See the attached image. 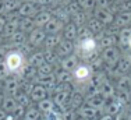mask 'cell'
I'll return each mask as SVG.
<instances>
[{"label":"cell","instance_id":"obj_16","mask_svg":"<svg viewBox=\"0 0 131 120\" xmlns=\"http://www.w3.org/2000/svg\"><path fill=\"white\" fill-rule=\"evenodd\" d=\"M121 109H123V105L118 102L116 98H113V99H110V102H106L103 113L113 117V116H117L118 113H121Z\"/></svg>","mask_w":131,"mask_h":120},{"label":"cell","instance_id":"obj_59","mask_svg":"<svg viewBox=\"0 0 131 120\" xmlns=\"http://www.w3.org/2000/svg\"><path fill=\"white\" fill-rule=\"evenodd\" d=\"M127 49L131 52V36H130V39H128V43H127Z\"/></svg>","mask_w":131,"mask_h":120},{"label":"cell","instance_id":"obj_49","mask_svg":"<svg viewBox=\"0 0 131 120\" xmlns=\"http://www.w3.org/2000/svg\"><path fill=\"white\" fill-rule=\"evenodd\" d=\"M8 77H10V74H8L7 68H6V64H4V62H0V81H4V80H7Z\"/></svg>","mask_w":131,"mask_h":120},{"label":"cell","instance_id":"obj_9","mask_svg":"<svg viewBox=\"0 0 131 120\" xmlns=\"http://www.w3.org/2000/svg\"><path fill=\"white\" fill-rule=\"evenodd\" d=\"M74 50H75V42L63 39L60 42V45L56 48V53H57V56L60 59H64V57H67V56L73 55Z\"/></svg>","mask_w":131,"mask_h":120},{"label":"cell","instance_id":"obj_24","mask_svg":"<svg viewBox=\"0 0 131 120\" xmlns=\"http://www.w3.org/2000/svg\"><path fill=\"white\" fill-rule=\"evenodd\" d=\"M61 41H63L61 34H57V35H48L45 39V42H43V46H45L46 50H56V48L60 45Z\"/></svg>","mask_w":131,"mask_h":120},{"label":"cell","instance_id":"obj_36","mask_svg":"<svg viewBox=\"0 0 131 120\" xmlns=\"http://www.w3.org/2000/svg\"><path fill=\"white\" fill-rule=\"evenodd\" d=\"M70 23H73L74 25H75L77 28L80 27H84V25H86V14L84 10H81L80 13H77V14L71 15V20Z\"/></svg>","mask_w":131,"mask_h":120},{"label":"cell","instance_id":"obj_61","mask_svg":"<svg viewBox=\"0 0 131 120\" xmlns=\"http://www.w3.org/2000/svg\"><path fill=\"white\" fill-rule=\"evenodd\" d=\"M127 120H131V112L127 113Z\"/></svg>","mask_w":131,"mask_h":120},{"label":"cell","instance_id":"obj_19","mask_svg":"<svg viewBox=\"0 0 131 120\" xmlns=\"http://www.w3.org/2000/svg\"><path fill=\"white\" fill-rule=\"evenodd\" d=\"M86 105L88 106H91V108H93V109H96L99 112H103V109H105V106H106V101L102 98L101 95H92V96H86Z\"/></svg>","mask_w":131,"mask_h":120},{"label":"cell","instance_id":"obj_11","mask_svg":"<svg viewBox=\"0 0 131 120\" xmlns=\"http://www.w3.org/2000/svg\"><path fill=\"white\" fill-rule=\"evenodd\" d=\"M73 91H59V92L54 94L53 96V102H54V106L61 109L63 112L64 109L68 108V99H70V95Z\"/></svg>","mask_w":131,"mask_h":120},{"label":"cell","instance_id":"obj_28","mask_svg":"<svg viewBox=\"0 0 131 120\" xmlns=\"http://www.w3.org/2000/svg\"><path fill=\"white\" fill-rule=\"evenodd\" d=\"M82 105H84V96L80 92H71L70 99H68V108L78 110Z\"/></svg>","mask_w":131,"mask_h":120},{"label":"cell","instance_id":"obj_41","mask_svg":"<svg viewBox=\"0 0 131 120\" xmlns=\"http://www.w3.org/2000/svg\"><path fill=\"white\" fill-rule=\"evenodd\" d=\"M43 57H45V63H49V64H54L57 62L59 56L56 53V50H43Z\"/></svg>","mask_w":131,"mask_h":120},{"label":"cell","instance_id":"obj_14","mask_svg":"<svg viewBox=\"0 0 131 120\" xmlns=\"http://www.w3.org/2000/svg\"><path fill=\"white\" fill-rule=\"evenodd\" d=\"M113 25H116L117 28H128L131 25V13L130 11H118L114 15Z\"/></svg>","mask_w":131,"mask_h":120},{"label":"cell","instance_id":"obj_15","mask_svg":"<svg viewBox=\"0 0 131 120\" xmlns=\"http://www.w3.org/2000/svg\"><path fill=\"white\" fill-rule=\"evenodd\" d=\"M78 64H80L78 56H77L75 53H73V55H70V56H67V57L60 60V68L64 71H68V73H73Z\"/></svg>","mask_w":131,"mask_h":120},{"label":"cell","instance_id":"obj_23","mask_svg":"<svg viewBox=\"0 0 131 120\" xmlns=\"http://www.w3.org/2000/svg\"><path fill=\"white\" fill-rule=\"evenodd\" d=\"M86 27L92 32V35H101L105 31V25L95 17H91L89 20H86Z\"/></svg>","mask_w":131,"mask_h":120},{"label":"cell","instance_id":"obj_6","mask_svg":"<svg viewBox=\"0 0 131 120\" xmlns=\"http://www.w3.org/2000/svg\"><path fill=\"white\" fill-rule=\"evenodd\" d=\"M48 34L45 32L43 28H35L31 34H28V43L32 48H39L40 45H43Z\"/></svg>","mask_w":131,"mask_h":120},{"label":"cell","instance_id":"obj_39","mask_svg":"<svg viewBox=\"0 0 131 120\" xmlns=\"http://www.w3.org/2000/svg\"><path fill=\"white\" fill-rule=\"evenodd\" d=\"M117 89H131V75L124 74L117 78Z\"/></svg>","mask_w":131,"mask_h":120},{"label":"cell","instance_id":"obj_7","mask_svg":"<svg viewBox=\"0 0 131 120\" xmlns=\"http://www.w3.org/2000/svg\"><path fill=\"white\" fill-rule=\"evenodd\" d=\"M131 70V56L128 55H123L118 60L117 66L113 68V75H116V77H121V75L127 74Z\"/></svg>","mask_w":131,"mask_h":120},{"label":"cell","instance_id":"obj_57","mask_svg":"<svg viewBox=\"0 0 131 120\" xmlns=\"http://www.w3.org/2000/svg\"><path fill=\"white\" fill-rule=\"evenodd\" d=\"M99 120H114L113 117H112V116H107V115H103V116H102V117L101 119H99Z\"/></svg>","mask_w":131,"mask_h":120},{"label":"cell","instance_id":"obj_27","mask_svg":"<svg viewBox=\"0 0 131 120\" xmlns=\"http://www.w3.org/2000/svg\"><path fill=\"white\" fill-rule=\"evenodd\" d=\"M17 106V101L11 95H6L4 98H2V110H4L6 113H13Z\"/></svg>","mask_w":131,"mask_h":120},{"label":"cell","instance_id":"obj_50","mask_svg":"<svg viewBox=\"0 0 131 120\" xmlns=\"http://www.w3.org/2000/svg\"><path fill=\"white\" fill-rule=\"evenodd\" d=\"M118 8H120V11H130L131 13V0H130V2L123 3V4H120V6H118Z\"/></svg>","mask_w":131,"mask_h":120},{"label":"cell","instance_id":"obj_4","mask_svg":"<svg viewBox=\"0 0 131 120\" xmlns=\"http://www.w3.org/2000/svg\"><path fill=\"white\" fill-rule=\"evenodd\" d=\"M121 55H120V50H118L116 46H112V48H107V49H103L101 52V59L102 62L106 63L109 67L113 70L114 67L117 66L118 60H120Z\"/></svg>","mask_w":131,"mask_h":120},{"label":"cell","instance_id":"obj_22","mask_svg":"<svg viewBox=\"0 0 131 120\" xmlns=\"http://www.w3.org/2000/svg\"><path fill=\"white\" fill-rule=\"evenodd\" d=\"M96 41H98V48L103 50V49H107V48L114 46V43H116V36L106 35L105 32H102L101 35H98Z\"/></svg>","mask_w":131,"mask_h":120},{"label":"cell","instance_id":"obj_43","mask_svg":"<svg viewBox=\"0 0 131 120\" xmlns=\"http://www.w3.org/2000/svg\"><path fill=\"white\" fill-rule=\"evenodd\" d=\"M36 73H38V75L53 74V64H49V63H42L39 67H36Z\"/></svg>","mask_w":131,"mask_h":120},{"label":"cell","instance_id":"obj_63","mask_svg":"<svg viewBox=\"0 0 131 120\" xmlns=\"http://www.w3.org/2000/svg\"><path fill=\"white\" fill-rule=\"evenodd\" d=\"M130 92H131V89H130ZM130 105H131V96H130Z\"/></svg>","mask_w":131,"mask_h":120},{"label":"cell","instance_id":"obj_54","mask_svg":"<svg viewBox=\"0 0 131 120\" xmlns=\"http://www.w3.org/2000/svg\"><path fill=\"white\" fill-rule=\"evenodd\" d=\"M6 15V10H4V0H0V17Z\"/></svg>","mask_w":131,"mask_h":120},{"label":"cell","instance_id":"obj_47","mask_svg":"<svg viewBox=\"0 0 131 120\" xmlns=\"http://www.w3.org/2000/svg\"><path fill=\"white\" fill-rule=\"evenodd\" d=\"M112 6L110 0H95V8H103V10H109Z\"/></svg>","mask_w":131,"mask_h":120},{"label":"cell","instance_id":"obj_38","mask_svg":"<svg viewBox=\"0 0 131 120\" xmlns=\"http://www.w3.org/2000/svg\"><path fill=\"white\" fill-rule=\"evenodd\" d=\"M130 36H131V27H128V28H121L120 32H118V35H117L118 43H120V45H123V46H127Z\"/></svg>","mask_w":131,"mask_h":120},{"label":"cell","instance_id":"obj_30","mask_svg":"<svg viewBox=\"0 0 131 120\" xmlns=\"http://www.w3.org/2000/svg\"><path fill=\"white\" fill-rule=\"evenodd\" d=\"M54 108H56L54 102H53V99H50V98H46V99L38 102V110L40 113H45V115L52 113L53 110H54Z\"/></svg>","mask_w":131,"mask_h":120},{"label":"cell","instance_id":"obj_3","mask_svg":"<svg viewBox=\"0 0 131 120\" xmlns=\"http://www.w3.org/2000/svg\"><path fill=\"white\" fill-rule=\"evenodd\" d=\"M98 50V41L95 36L91 38H85L75 42V55L78 56V59H85L86 56H89L91 53Z\"/></svg>","mask_w":131,"mask_h":120},{"label":"cell","instance_id":"obj_25","mask_svg":"<svg viewBox=\"0 0 131 120\" xmlns=\"http://www.w3.org/2000/svg\"><path fill=\"white\" fill-rule=\"evenodd\" d=\"M98 110L91 108V106H88L86 103H84L82 106L78 109V116L81 119H92V120H96L98 117Z\"/></svg>","mask_w":131,"mask_h":120},{"label":"cell","instance_id":"obj_60","mask_svg":"<svg viewBox=\"0 0 131 120\" xmlns=\"http://www.w3.org/2000/svg\"><path fill=\"white\" fill-rule=\"evenodd\" d=\"M2 45H3V36L0 35V48H2Z\"/></svg>","mask_w":131,"mask_h":120},{"label":"cell","instance_id":"obj_34","mask_svg":"<svg viewBox=\"0 0 131 120\" xmlns=\"http://www.w3.org/2000/svg\"><path fill=\"white\" fill-rule=\"evenodd\" d=\"M54 75H56L57 84H71L73 83V75H71V73L64 71V70H61V68L56 71Z\"/></svg>","mask_w":131,"mask_h":120},{"label":"cell","instance_id":"obj_31","mask_svg":"<svg viewBox=\"0 0 131 120\" xmlns=\"http://www.w3.org/2000/svg\"><path fill=\"white\" fill-rule=\"evenodd\" d=\"M28 64L32 66V67H39L42 63H45V57H43V52L42 50H38V52H34L29 55V57H28Z\"/></svg>","mask_w":131,"mask_h":120},{"label":"cell","instance_id":"obj_8","mask_svg":"<svg viewBox=\"0 0 131 120\" xmlns=\"http://www.w3.org/2000/svg\"><path fill=\"white\" fill-rule=\"evenodd\" d=\"M93 17L98 18L102 24L105 25H112L114 21V11L112 8L109 10H103V8H95L93 10Z\"/></svg>","mask_w":131,"mask_h":120},{"label":"cell","instance_id":"obj_18","mask_svg":"<svg viewBox=\"0 0 131 120\" xmlns=\"http://www.w3.org/2000/svg\"><path fill=\"white\" fill-rule=\"evenodd\" d=\"M29 96H31V101H34V102H40V101L48 98V89L45 87H42V85L35 84L32 87V91H31Z\"/></svg>","mask_w":131,"mask_h":120},{"label":"cell","instance_id":"obj_46","mask_svg":"<svg viewBox=\"0 0 131 120\" xmlns=\"http://www.w3.org/2000/svg\"><path fill=\"white\" fill-rule=\"evenodd\" d=\"M66 8H67V11H68V14H70V17L81 11V7L78 6V3H77V2H71L70 4H68L67 7H66Z\"/></svg>","mask_w":131,"mask_h":120},{"label":"cell","instance_id":"obj_53","mask_svg":"<svg viewBox=\"0 0 131 120\" xmlns=\"http://www.w3.org/2000/svg\"><path fill=\"white\" fill-rule=\"evenodd\" d=\"M6 18L4 17H0V35L3 34V29H4V25H6Z\"/></svg>","mask_w":131,"mask_h":120},{"label":"cell","instance_id":"obj_51","mask_svg":"<svg viewBox=\"0 0 131 120\" xmlns=\"http://www.w3.org/2000/svg\"><path fill=\"white\" fill-rule=\"evenodd\" d=\"M71 2H73V0H56L54 3H56V4H59L57 7H67Z\"/></svg>","mask_w":131,"mask_h":120},{"label":"cell","instance_id":"obj_37","mask_svg":"<svg viewBox=\"0 0 131 120\" xmlns=\"http://www.w3.org/2000/svg\"><path fill=\"white\" fill-rule=\"evenodd\" d=\"M130 96H131L130 89H117L114 98L124 106V105H130Z\"/></svg>","mask_w":131,"mask_h":120},{"label":"cell","instance_id":"obj_52","mask_svg":"<svg viewBox=\"0 0 131 120\" xmlns=\"http://www.w3.org/2000/svg\"><path fill=\"white\" fill-rule=\"evenodd\" d=\"M56 0H36L39 6H49V4H54Z\"/></svg>","mask_w":131,"mask_h":120},{"label":"cell","instance_id":"obj_12","mask_svg":"<svg viewBox=\"0 0 131 120\" xmlns=\"http://www.w3.org/2000/svg\"><path fill=\"white\" fill-rule=\"evenodd\" d=\"M18 15H20V18L23 17H28V18H34L36 14L39 13L38 7H36L34 3L31 2H24L23 4H21V7L18 8Z\"/></svg>","mask_w":131,"mask_h":120},{"label":"cell","instance_id":"obj_5","mask_svg":"<svg viewBox=\"0 0 131 120\" xmlns=\"http://www.w3.org/2000/svg\"><path fill=\"white\" fill-rule=\"evenodd\" d=\"M17 31H20V15H18V13H15V14H8V18H7V21H6L2 36L3 38H10V36H13Z\"/></svg>","mask_w":131,"mask_h":120},{"label":"cell","instance_id":"obj_55","mask_svg":"<svg viewBox=\"0 0 131 120\" xmlns=\"http://www.w3.org/2000/svg\"><path fill=\"white\" fill-rule=\"evenodd\" d=\"M6 53H7V52H4V49H3V48H0V62H3L2 59H4Z\"/></svg>","mask_w":131,"mask_h":120},{"label":"cell","instance_id":"obj_20","mask_svg":"<svg viewBox=\"0 0 131 120\" xmlns=\"http://www.w3.org/2000/svg\"><path fill=\"white\" fill-rule=\"evenodd\" d=\"M20 87H21V83L18 81L17 77H8L7 80L3 81V89L6 91L7 95H13Z\"/></svg>","mask_w":131,"mask_h":120},{"label":"cell","instance_id":"obj_44","mask_svg":"<svg viewBox=\"0 0 131 120\" xmlns=\"http://www.w3.org/2000/svg\"><path fill=\"white\" fill-rule=\"evenodd\" d=\"M91 36H93V35H92L91 31L88 29V27H86V25L77 28V41L85 39V38H91Z\"/></svg>","mask_w":131,"mask_h":120},{"label":"cell","instance_id":"obj_10","mask_svg":"<svg viewBox=\"0 0 131 120\" xmlns=\"http://www.w3.org/2000/svg\"><path fill=\"white\" fill-rule=\"evenodd\" d=\"M35 81H36V84H38V85L45 87L46 89H48V92H49V91H54L56 85H57L54 73H53V74H48V75H36Z\"/></svg>","mask_w":131,"mask_h":120},{"label":"cell","instance_id":"obj_21","mask_svg":"<svg viewBox=\"0 0 131 120\" xmlns=\"http://www.w3.org/2000/svg\"><path fill=\"white\" fill-rule=\"evenodd\" d=\"M52 13L50 11H48V10H42V11H39L38 14L34 17V23H35V27L36 28H43L46 24L49 23V21L52 20Z\"/></svg>","mask_w":131,"mask_h":120},{"label":"cell","instance_id":"obj_32","mask_svg":"<svg viewBox=\"0 0 131 120\" xmlns=\"http://www.w3.org/2000/svg\"><path fill=\"white\" fill-rule=\"evenodd\" d=\"M35 23H34V18H28V17H23L20 18V31L25 34H31L35 29Z\"/></svg>","mask_w":131,"mask_h":120},{"label":"cell","instance_id":"obj_1","mask_svg":"<svg viewBox=\"0 0 131 120\" xmlns=\"http://www.w3.org/2000/svg\"><path fill=\"white\" fill-rule=\"evenodd\" d=\"M3 62H4L6 68H7V71H8V74H10V75L21 74L23 70L25 68V66H27L25 55H24L21 50H18V49L8 50V52L6 53Z\"/></svg>","mask_w":131,"mask_h":120},{"label":"cell","instance_id":"obj_17","mask_svg":"<svg viewBox=\"0 0 131 120\" xmlns=\"http://www.w3.org/2000/svg\"><path fill=\"white\" fill-rule=\"evenodd\" d=\"M116 92H117V89H116V87H114V84H112L109 80L99 88V95L103 98L105 101L113 99V98L116 96Z\"/></svg>","mask_w":131,"mask_h":120},{"label":"cell","instance_id":"obj_45","mask_svg":"<svg viewBox=\"0 0 131 120\" xmlns=\"http://www.w3.org/2000/svg\"><path fill=\"white\" fill-rule=\"evenodd\" d=\"M60 115H61V119L63 120H77V110H74L71 108L64 109Z\"/></svg>","mask_w":131,"mask_h":120},{"label":"cell","instance_id":"obj_2","mask_svg":"<svg viewBox=\"0 0 131 120\" xmlns=\"http://www.w3.org/2000/svg\"><path fill=\"white\" fill-rule=\"evenodd\" d=\"M73 75V83L77 85H88L92 80L93 68L86 63H80L75 67V70L71 73Z\"/></svg>","mask_w":131,"mask_h":120},{"label":"cell","instance_id":"obj_40","mask_svg":"<svg viewBox=\"0 0 131 120\" xmlns=\"http://www.w3.org/2000/svg\"><path fill=\"white\" fill-rule=\"evenodd\" d=\"M39 117H40V112L38 110V108L29 106V108L25 109V115H24L25 120H39Z\"/></svg>","mask_w":131,"mask_h":120},{"label":"cell","instance_id":"obj_64","mask_svg":"<svg viewBox=\"0 0 131 120\" xmlns=\"http://www.w3.org/2000/svg\"><path fill=\"white\" fill-rule=\"evenodd\" d=\"M77 120H78V119H77ZM80 120H81V119H80Z\"/></svg>","mask_w":131,"mask_h":120},{"label":"cell","instance_id":"obj_48","mask_svg":"<svg viewBox=\"0 0 131 120\" xmlns=\"http://www.w3.org/2000/svg\"><path fill=\"white\" fill-rule=\"evenodd\" d=\"M11 115L14 116V119L15 120H18V119H21V117H24V115H25V108L24 106H21V105H18L17 108H15V110Z\"/></svg>","mask_w":131,"mask_h":120},{"label":"cell","instance_id":"obj_42","mask_svg":"<svg viewBox=\"0 0 131 120\" xmlns=\"http://www.w3.org/2000/svg\"><path fill=\"white\" fill-rule=\"evenodd\" d=\"M84 11H92L95 10V0H75Z\"/></svg>","mask_w":131,"mask_h":120},{"label":"cell","instance_id":"obj_56","mask_svg":"<svg viewBox=\"0 0 131 120\" xmlns=\"http://www.w3.org/2000/svg\"><path fill=\"white\" fill-rule=\"evenodd\" d=\"M6 116H7V113H6L4 110L0 109V120H4V119H6Z\"/></svg>","mask_w":131,"mask_h":120},{"label":"cell","instance_id":"obj_13","mask_svg":"<svg viewBox=\"0 0 131 120\" xmlns=\"http://www.w3.org/2000/svg\"><path fill=\"white\" fill-rule=\"evenodd\" d=\"M64 25H66V24L61 23L60 20L52 17V20L49 21V23L45 25V27H43V29H45V32L48 34V35H57V34H61V32H63Z\"/></svg>","mask_w":131,"mask_h":120},{"label":"cell","instance_id":"obj_35","mask_svg":"<svg viewBox=\"0 0 131 120\" xmlns=\"http://www.w3.org/2000/svg\"><path fill=\"white\" fill-rule=\"evenodd\" d=\"M21 0H4V10L6 14H13V13H17L18 8L21 7Z\"/></svg>","mask_w":131,"mask_h":120},{"label":"cell","instance_id":"obj_26","mask_svg":"<svg viewBox=\"0 0 131 120\" xmlns=\"http://www.w3.org/2000/svg\"><path fill=\"white\" fill-rule=\"evenodd\" d=\"M61 36H63V39L71 41V42L77 41V27L73 23L66 24L63 28V32H61Z\"/></svg>","mask_w":131,"mask_h":120},{"label":"cell","instance_id":"obj_58","mask_svg":"<svg viewBox=\"0 0 131 120\" xmlns=\"http://www.w3.org/2000/svg\"><path fill=\"white\" fill-rule=\"evenodd\" d=\"M114 2H116L117 4L120 6V4H123V3H126V2H130V0H114Z\"/></svg>","mask_w":131,"mask_h":120},{"label":"cell","instance_id":"obj_62","mask_svg":"<svg viewBox=\"0 0 131 120\" xmlns=\"http://www.w3.org/2000/svg\"><path fill=\"white\" fill-rule=\"evenodd\" d=\"M81 120H92V119H81Z\"/></svg>","mask_w":131,"mask_h":120},{"label":"cell","instance_id":"obj_29","mask_svg":"<svg viewBox=\"0 0 131 120\" xmlns=\"http://www.w3.org/2000/svg\"><path fill=\"white\" fill-rule=\"evenodd\" d=\"M52 13V15L54 18H57V20H60L61 23H64V24H68L70 23V20H71V17H70V14H68V11H67V8L66 7H56Z\"/></svg>","mask_w":131,"mask_h":120},{"label":"cell","instance_id":"obj_33","mask_svg":"<svg viewBox=\"0 0 131 120\" xmlns=\"http://www.w3.org/2000/svg\"><path fill=\"white\" fill-rule=\"evenodd\" d=\"M8 39H10V43H11V45L20 46V48L24 45V43H27V42H28V36H27V34H25V32H23V31H17V32H15L13 36H10Z\"/></svg>","mask_w":131,"mask_h":120}]
</instances>
